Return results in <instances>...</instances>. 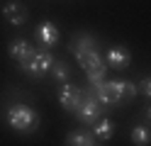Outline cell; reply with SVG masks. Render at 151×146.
I'll list each match as a JSON object with an SVG mask.
<instances>
[{"instance_id":"2e32d148","label":"cell","mask_w":151,"mask_h":146,"mask_svg":"<svg viewBox=\"0 0 151 146\" xmlns=\"http://www.w3.org/2000/svg\"><path fill=\"white\" fill-rule=\"evenodd\" d=\"M86 76H88V85H98V83H102V81H107V68H93V71H86Z\"/></svg>"},{"instance_id":"3957f363","label":"cell","mask_w":151,"mask_h":146,"mask_svg":"<svg viewBox=\"0 0 151 146\" xmlns=\"http://www.w3.org/2000/svg\"><path fill=\"white\" fill-rule=\"evenodd\" d=\"M54 61H56V58L49 54V49H37V51H34L29 58H27V61L17 63V66H20L27 76H32V78H42L44 73H49V71H51Z\"/></svg>"},{"instance_id":"7c38bea8","label":"cell","mask_w":151,"mask_h":146,"mask_svg":"<svg viewBox=\"0 0 151 146\" xmlns=\"http://www.w3.org/2000/svg\"><path fill=\"white\" fill-rule=\"evenodd\" d=\"M93 136L100 141H110L112 136H115V122L110 119V117H100V119L93 124Z\"/></svg>"},{"instance_id":"7a4b0ae2","label":"cell","mask_w":151,"mask_h":146,"mask_svg":"<svg viewBox=\"0 0 151 146\" xmlns=\"http://www.w3.org/2000/svg\"><path fill=\"white\" fill-rule=\"evenodd\" d=\"M105 110L107 107L102 105L95 95H93V90L90 88H86V95H83V102H81V107L76 110L73 114H76V119H78L81 124H88V127H93L100 117H105Z\"/></svg>"},{"instance_id":"5bb4252c","label":"cell","mask_w":151,"mask_h":146,"mask_svg":"<svg viewBox=\"0 0 151 146\" xmlns=\"http://www.w3.org/2000/svg\"><path fill=\"white\" fill-rule=\"evenodd\" d=\"M129 139H132V144H134V146H149V144H151V127H146V124L132 127Z\"/></svg>"},{"instance_id":"4fadbf2b","label":"cell","mask_w":151,"mask_h":146,"mask_svg":"<svg viewBox=\"0 0 151 146\" xmlns=\"http://www.w3.org/2000/svg\"><path fill=\"white\" fill-rule=\"evenodd\" d=\"M78 66L83 68V71H93V68H107L105 56H102L98 49H93V51H88L86 56H81V58H78Z\"/></svg>"},{"instance_id":"ba28073f","label":"cell","mask_w":151,"mask_h":146,"mask_svg":"<svg viewBox=\"0 0 151 146\" xmlns=\"http://www.w3.org/2000/svg\"><path fill=\"white\" fill-rule=\"evenodd\" d=\"M105 63H107V68L124 71V68L132 63V54H129V49H127V46H122V44L107 49V54H105Z\"/></svg>"},{"instance_id":"6da1fadb","label":"cell","mask_w":151,"mask_h":146,"mask_svg":"<svg viewBox=\"0 0 151 146\" xmlns=\"http://www.w3.org/2000/svg\"><path fill=\"white\" fill-rule=\"evenodd\" d=\"M5 119H7V127L15 132H22V134H29L39 127V114H37L29 105H22V102H15L7 107L5 112Z\"/></svg>"},{"instance_id":"277c9868","label":"cell","mask_w":151,"mask_h":146,"mask_svg":"<svg viewBox=\"0 0 151 146\" xmlns=\"http://www.w3.org/2000/svg\"><path fill=\"white\" fill-rule=\"evenodd\" d=\"M105 83H107V93H110V100L115 107L127 105L139 93V85L132 83V81H124V78H115V81H105Z\"/></svg>"},{"instance_id":"9a60e30c","label":"cell","mask_w":151,"mask_h":146,"mask_svg":"<svg viewBox=\"0 0 151 146\" xmlns=\"http://www.w3.org/2000/svg\"><path fill=\"white\" fill-rule=\"evenodd\" d=\"M51 78L56 83H68V73H71V68H68V63L66 61H54V66H51Z\"/></svg>"},{"instance_id":"8992f818","label":"cell","mask_w":151,"mask_h":146,"mask_svg":"<svg viewBox=\"0 0 151 146\" xmlns=\"http://www.w3.org/2000/svg\"><path fill=\"white\" fill-rule=\"evenodd\" d=\"M93 49H98V39L88 34V32H78L73 34V39L68 42V51L76 56V61H78L81 56H86L88 51H93Z\"/></svg>"},{"instance_id":"52a82bcc","label":"cell","mask_w":151,"mask_h":146,"mask_svg":"<svg viewBox=\"0 0 151 146\" xmlns=\"http://www.w3.org/2000/svg\"><path fill=\"white\" fill-rule=\"evenodd\" d=\"M34 37H37V42H39L44 49H51V46H56V42H59V27H56L54 22H49V19H42V22L37 24V29H34Z\"/></svg>"},{"instance_id":"ac0fdd59","label":"cell","mask_w":151,"mask_h":146,"mask_svg":"<svg viewBox=\"0 0 151 146\" xmlns=\"http://www.w3.org/2000/svg\"><path fill=\"white\" fill-rule=\"evenodd\" d=\"M141 119L146 122V127H151V105L144 107V112H141Z\"/></svg>"},{"instance_id":"e0dca14e","label":"cell","mask_w":151,"mask_h":146,"mask_svg":"<svg viewBox=\"0 0 151 146\" xmlns=\"http://www.w3.org/2000/svg\"><path fill=\"white\" fill-rule=\"evenodd\" d=\"M139 90L144 93L146 97H151V76H149V78H144V81H141V85H139Z\"/></svg>"},{"instance_id":"30bf717a","label":"cell","mask_w":151,"mask_h":146,"mask_svg":"<svg viewBox=\"0 0 151 146\" xmlns=\"http://www.w3.org/2000/svg\"><path fill=\"white\" fill-rule=\"evenodd\" d=\"M3 17L7 19L10 24H15V27H22L24 22H27V7L22 5V3H7L5 7H3Z\"/></svg>"},{"instance_id":"9c48e42d","label":"cell","mask_w":151,"mask_h":146,"mask_svg":"<svg viewBox=\"0 0 151 146\" xmlns=\"http://www.w3.org/2000/svg\"><path fill=\"white\" fill-rule=\"evenodd\" d=\"M34 51H37V49H34L29 42H24V39H12L10 46H7V54H10V58H12V61H17V63L27 61V58H29Z\"/></svg>"},{"instance_id":"8fae6325","label":"cell","mask_w":151,"mask_h":146,"mask_svg":"<svg viewBox=\"0 0 151 146\" xmlns=\"http://www.w3.org/2000/svg\"><path fill=\"white\" fill-rule=\"evenodd\" d=\"M66 146H98L95 136L88 129H73L66 134Z\"/></svg>"},{"instance_id":"5b68a950","label":"cell","mask_w":151,"mask_h":146,"mask_svg":"<svg viewBox=\"0 0 151 146\" xmlns=\"http://www.w3.org/2000/svg\"><path fill=\"white\" fill-rule=\"evenodd\" d=\"M59 105L63 107V110H68L71 114L81 107L83 102V95H86V90H83L81 85H76V83H61L59 85Z\"/></svg>"}]
</instances>
